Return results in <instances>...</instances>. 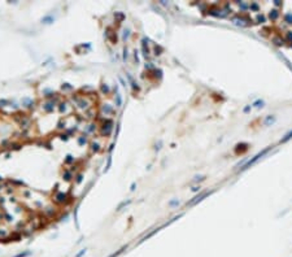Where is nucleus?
<instances>
[{"label":"nucleus","instance_id":"28","mask_svg":"<svg viewBox=\"0 0 292 257\" xmlns=\"http://www.w3.org/2000/svg\"><path fill=\"white\" fill-rule=\"evenodd\" d=\"M101 90H103L104 92H108V91H109V88H108L107 86H103V87H101Z\"/></svg>","mask_w":292,"mask_h":257},{"label":"nucleus","instance_id":"12","mask_svg":"<svg viewBox=\"0 0 292 257\" xmlns=\"http://www.w3.org/2000/svg\"><path fill=\"white\" fill-rule=\"evenodd\" d=\"M249 9H251V11H255V12H258L260 7H258V4H257V3H252L251 5H249Z\"/></svg>","mask_w":292,"mask_h":257},{"label":"nucleus","instance_id":"32","mask_svg":"<svg viewBox=\"0 0 292 257\" xmlns=\"http://www.w3.org/2000/svg\"><path fill=\"white\" fill-rule=\"evenodd\" d=\"M72 160H73V159H72V156H68V159H66V161H68V162H70Z\"/></svg>","mask_w":292,"mask_h":257},{"label":"nucleus","instance_id":"19","mask_svg":"<svg viewBox=\"0 0 292 257\" xmlns=\"http://www.w3.org/2000/svg\"><path fill=\"white\" fill-rule=\"evenodd\" d=\"M57 200H58V201H62V200H65V195H64V193H60V195H57Z\"/></svg>","mask_w":292,"mask_h":257},{"label":"nucleus","instance_id":"23","mask_svg":"<svg viewBox=\"0 0 292 257\" xmlns=\"http://www.w3.org/2000/svg\"><path fill=\"white\" fill-rule=\"evenodd\" d=\"M110 162H112V159H110V157H109V159H108V164H107V168H105V171L109 169V166H110Z\"/></svg>","mask_w":292,"mask_h":257},{"label":"nucleus","instance_id":"30","mask_svg":"<svg viewBox=\"0 0 292 257\" xmlns=\"http://www.w3.org/2000/svg\"><path fill=\"white\" fill-rule=\"evenodd\" d=\"M129 33H130L129 30H126V31H125V35H123V38H125V39H126V38L129 36Z\"/></svg>","mask_w":292,"mask_h":257},{"label":"nucleus","instance_id":"33","mask_svg":"<svg viewBox=\"0 0 292 257\" xmlns=\"http://www.w3.org/2000/svg\"><path fill=\"white\" fill-rule=\"evenodd\" d=\"M134 190H135V183L131 184V191H134Z\"/></svg>","mask_w":292,"mask_h":257},{"label":"nucleus","instance_id":"14","mask_svg":"<svg viewBox=\"0 0 292 257\" xmlns=\"http://www.w3.org/2000/svg\"><path fill=\"white\" fill-rule=\"evenodd\" d=\"M31 254V252L30 251H26V252H22V253H18L17 256H14V257H27V256H30Z\"/></svg>","mask_w":292,"mask_h":257},{"label":"nucleus","instance_id":"26","mask_svg":"<svg viewBox=\"0 0 292 257\" xmlns=\"http://www.w3.org/2000/svg\"><path fill=\"white\" fill-rule=\"evenodd\" d=\"M161 146H162V142H161V140H160V142H158V144H156V149H157V151H158V149H160V148H161Z\"/></svg>","mask_w":292,"mask_h":257},{"label":"nucleus","instance_id":"27","mask_svg":"<svg viewBox=\"0 0 292 257\" xmlns=\"http://www.w3.org/2000/svg\"><path fill=\"white\" fill-rule=\"evenodd\" d=\"M117 105H121V96L117 95Z\"/></svg>","mask_w":292,"mask_h":257},{"label":"nucleus","instance_id":"6","mask_svg":"<svg viewBox=\"0 0 292 257\" xmlns=\"http://www.w3.org/2000/svg\"><path fill=\"white\" fill-rule=\"evenodd\" d=\"M265 105V101L262 100V99H257V100L252 104V107H255V108H262Z\"/></svg>","mask_w":292,"mask_h":257},{"label":"nucleus","instance_id":"24","mask_svg":"<svg viewBox=\"0 0 292 257\" xmlns=\"http://www.w3.org/2000/svg\"><path fill=\"white\" fill-rule=\"evenodd\" d=\"M251 108H252V107H251V105H247V107H245V108H244V113H248V112H249V110H251Z\"/></svg>","mask_w":292,"mask_h":257},{"label":"nucleus","instance_id":"3","mask_svg":"<svg viewBox=\"0 0 292 257\" xmlns=\"http://www.w3.org/2000/svg\"><path fill=\"white\" fill-rule=\"evenodd\" d=\"M210 193H213V191H210V192H201L200 195H197V196H195L192 200H190L188 203H187V205H195L196 203H199V201H201V200H204L206 196H209Z\"/></svg>","mask_w":292,"mask_h":257},{"label":"nucleus","instance_id":"15","mask_svg":"<svg viewBox=\"0 0 292 257\" xmlns=\"http://www.w3.org/2000/svg\"><path fill=\"white\" fill-rule=\"evenodd\" d=\"M204 179H205V175H196L195 179H194V182H201V181H204Z\"/></svg>","mask_w":292,"mask_h":257},{"label":"nucleus","instance_id":"11","mask_svg":"<svg viewBox=\"0 0 292 257\" xmlns=\"http://www.w3.org/2000/svg\"><path fill=\"white\" fill-rule=\"evenodd\" d=\"M127 78H129V81H130V82H131V85H133V88H134V90H138V88H139V87H138V85H136V83H135V81H134V79H133V77H131V75H130V74H127Z\"/></svg>","mask_w":292,"mask_h":257},{"label":"nucleus","instance_id":"18","mask_svg":"<svg viewBox=\"0 0 292 257\" xmlns=\"http://www.w3.org/2000/svg\"><path fill=\"white\" fill-rule=\"evenodd\" d=\"M48 21H53V18H51V17H46V18L42 19V22H44V24H49Z\"/></svg>","mask_w":292,"mask_h":257},{"label":"nucleus","instance_id":"25","mask_svg":"<svg viewBox=\"0 0 292 257\" xmlns=\"http://www.w3.org/2000/svg\"><path fill=\"white\" fill-rule=\"evenodd\" d=\"M116 16H117L119 19H123V18H125V16H123L122 13H116Z\"/></svg>","mask_w":292,"mask_h":257},{"label":"nucleus","instance_id":"9","mask_svg":"<svg viewBox=\"0 0 292 257\" xmlns=\"http://www.w3.org/2000/svg\"><path fill=\"white\" fill-rule=\"evenodd\" d=\"M284 21L289 25H292V13H286L284 14Z\"/></svg>","mask_w":292,"mask_h":257},{"label":"nucleus","instance_id":"16","mask_svg":"<svg viewBox=\"0 0 292 257\" xmlns=\"http://www.w3.org/2000/svg\"><path fill=\"white\" fill-rule=\"evenodd\" d=\"M286 39L288 42H292V31H287L286 33Z\"/></svg>","mask_w":292,"mask_h":257},{"label":"nucleus","instance_id":"13","mask_svg":"<svg viewBox=\"0 0 292 257\" xmlns=\"http://www.w3.org/2000/svg\"><path fill=\"white\" fill-rule=\"evenodd\" d=\"M256 19H257L258 22H261V24H264V22L266 21V18H265V16H264V14H257Z\"/></svg>","mask_w":292,"mask_h":257},{"label":"nucleus","instance_id":"5","mask_svg":"<svg viewBox=\"0 0 292 257\" xmlns=\"http://www.w3.org/2000/svg\"><path fill=\"white\" fill-rule=\"evenodd\" d=\"M269 17H270V19H271V21H275V19L279 17L278 9H271V11H270V13H269Z\"/></svg>","mask_w":292,"mask_h":257},{"label":"nucleus","instance_id":"4","mask_svg":"<svg viewBox=\"0 0 292 257\" xmlns=\"http://www.w3.org/2000/svg\"><path fill=\"white\" fill-rule=\"evenodd\" d=\"M275 121H277V117L273 116V114H269V116L265 118L264 125H265V126H271L273 124H275Z\"/></svg>","mask_w":292,"mask_h":257},{"label":"nucleus","instance_id":"10","mask_svg":"<svg viewBox=\"0 0 292 257\" xmlns=\"http://www.w3.org/2000/svg\"><path fill=\"white\" fill-rule=\"evenodd\" d=\"M126 248H127V247H122V248H121V249H119V251H117V252H114V253H112V254H110V256H109V257H118V256H119V254H121V253H122V252H123V251H125V249H126Z\"/></svg>","mask_w":292,"mask_h":257},{"label":"nucleus","instance_id":"8","mask_svg":"<svg viewBox=\"0 0 292 257\" xmlns=\"http://www.w3.org/2000/svg\"><path fill=\"white\" fill-rule=\"evenodd\" d=\"M273 42H274L277 46H282L283 42H284V39H282V36L278 35V36H274V38H273Z\"/></svg>","mask_w":292,"mask_h":257},{"label":"nucleus","instance_id":"21","mask_svg":"<svg viewBox=\"0 0 292 257\" xmlns=\"http://www.w3.org/2000/svg\"><path fill=\"white\" fill-rule=\"evenodd\" d=\"M169 204H170L172 207H175V205H179V201H178V200H172Z\"/></svg>","mask_w":292,"mask_h":257},{"label":"nucleus","instance_id":"22","mask_svg":"<svg viewBox=\"0 0 292 257\" xmlns=\"http://www.w3.org/2000/svg\"><path fill=\"white\" fill-rule=\"evenodd\" d=\"M85 253H86V249H82V251H80L78 254H75V257H82V256L85 254Z\"/></svg>","mask_w":292,"mask_h":257},{"label":"nucleus","instance_id":"2","mask_svg":"<svg viewBox=\"0 0 292 257\" xmlns=\"http://www.w3.org/2000/svg\"><path fill=\"white\" fill-rule=\"evenodd\" d=\"M233 22L234 25L236 26H241V27H245L251 24V19L245 16H236V17H233Z\"/></svg>","mask_w":292,"mask_h":257},{"label":"nucleus","instance_id":"7","mask_svg":"<svg viewBox=\"0 0 292 257\" xmlns=\"http://www.w3.org/2000/svg\"><path fill=\"white\" fill-rule=\"evenodd\" d=\"M289 139H292V130H289L283 138H282V139H280V142L282 143H286V142H288Z\"/></svg>","mask_w":292,"mask_h":257},{"label":"nucleus","instance_id":"20","mask_svg":"<svg viewBox=\"0 0 292 257\" xmlns=\"http://www.w3.org/2000/svg\"><path fill=\"white\" fill-rule=\"evenodd\" d=\"M127 204H130V200H127V201H123L119 207H118V210H121L122 209V207H125V205H127Z\"/></svg>","mask_w":292,"mask_h":257},{"label":"nucleus","instance_id":"1","mask_svg":"<svg viewBox=\"0 0 292 257\" xmlns=\"http://www.w3.org/2000/svg\"><path fill=\"white\" fill-rule=\"evenodd\" d=\"M271 148H273V147H266V148H264L261 152H258L257 155H255V156L252 157L251 160H248V161H247V162H245V164H244V165L240 168V171H244V170L249 169V168H251L252 165H255V164H256V162H257L260 159H262V157H264L265 155H267L270 151H271Z\"/></svg>","mask_w":292,"mask_h":257},{"label":"nucleus","instance_id":"31","mask_svg":"<svg viewBox=\"0 0 292 257\" xmlns=\"http://www.w3.org/2000/svg\"><path fill=\"white\" fill-rule=\"evenodd\" d=\"M200 190V187H197V186H195L194 188H192V191H199Z\"/></svg>","mask_w":292,"mask_h":257},{"label":"nucleus","instance_id":"17","mask_svg":"<svg viewBox=\"0 0 292 257\" xmlns=\"http://www.w3.org/2000/svg\"><path fill=\"white\" fill-rule=\"evenodd\" d=\"M238 4H239V7L241 8V9H247V8H249V5H247L245 3H243V2H238Z\"/></svg>","mask_w":292,"mask_h":257},{"label":"nucleus","instance_id":"29","mask_svg":"<svg viewBox=\"0 0 292 257\" xmlns=\"http://www.w3.org/2000/svg\"><path fill=\"white\" fill-rule=\"evenodd\" d=\"M92 149H94V151H97V149H99V146H97V144H92Z\"/></svg>","mask_w":292,"mask_h":257}]
</instances>
